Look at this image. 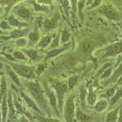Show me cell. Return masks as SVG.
I'll return each mask as SVG.
<instances>
[{
    "label": "cell",
    "instance_id": "43",
    "mask_svg": "<svg viewBox=\"0 0 122 122\" xmlns=\"http://www.w3.org/2000/svg\"><path fill=\"white\" fill-rule=\"evenodd\" d=\"M94 0H86V7H88V6H89L93 2H94Z\"/></svg>",
    "mask_w": 122,
    "mask_h": 122
},
{
    "label": "cell",
    "instance_id": "17",
    "mask_svg": "<svg viewBox=\"0 0 122 122\" xmlns=\"http://www.w3.org/2000/svg\"><path fill=\"white\" fill-rule=\"evenodd\" d=\"M88 91L85 86H81L79 90V98L80 107L82 110L85 111L86 108V97H87Z\"/></svg>",
    "mask_w": 122,
    "mask_h": 122
},
{
    "label": "cell",
    "instance_id": "38",
    "mask_svg": "<svg viewBox=\"0 0 122 122\" xmlns=\"http://www.w3.org/2000/svg\"><path fill=\"white\" fill-rule=\"evenodd\" d=\"M102 1L103 0H94V2L86 8V10H92L96 9V8H98L101 6V3H102Z\"/></svg>",
    "mask_w": 122,
    "mask_h": 122
},
{
    "label": "cell",
    "instance_id": "15",
    "mask_svg": "<svg viewBox=\"0 0 122 122\" xmlns=\"http://www.w3.org/2000/svg\"><path fill=\"white\" fill-rule=\"evenodd\" d=\"M75 118L79 122H91L94 119L93 117L87 114L80 107H76Z\"/></svg>",
    "mask_w": 122,
    "mask_h": 122
},
{
    "label": "cell",
    "instance_id": "18",
    "mask_svg": "<svg viewBox=\"0 0 122 122\" xmlns=\"http://www.w3.org/2000/svg\"><path fill=\"white\" fill-rule=\"evenodd\" d=\"M54 37H55V36L53 34L46 35V36H43L39 41V42L36 44V46L35 47L36 48H42V49L47 48L50 46L52 41Z\"/></svg>",
    "mask_w": 122,
    "mask_h": 122
},
{
    "label": "cell",
    "instance_id": "48",
    "mask_svg": "<svg viewBox=\"0 0 122 122\" xmlns=\"http://www.w3.org/2000/svg\"><path fill=\"white\" fill-rule=\"evenodd\" d=\"M119 85H120V86H122V82H121V83H120V84H119Z\"/></svg>",
    "mask_w": 122,
    "mask_h": 122
},
{
    "label": "cell",
    "instance_id": "5",
    "mask_svg": "<svg viewBox=\"0 0 122 122\" xmlns=\"http://www.w3.org/2000/svg\"><path fill=\"white\" fill-rule=\"evenodd\" d=\"M75 93H71L66 96L64 101L63 113L65 122H73L75 117Z\"/></svg>",
    "mask_w": 122,
    "mask_h": 122
},
{
    "label": "cell",
    "instance_id": "9",
    "mask_svg": "<svg viewBox=\"0 0 122 122\" xmlns=\"http://www.w3.org/2000/svg\"><path fill=\"white\" fill-rule=\"evenodd\" d=\"M20 94L21 97L24 99L25 102L26 103L27 105L28 106V107L30 110H31L34 112L45 115V114L41 111V110L39 108L36 103L34 101V99L31 96H29V95H27L25 92H24L22 90H20Z\"/></svg>",
    "mask_w": 122,
    "mask_h": 122
},
{
    "label": "cell",
    "instance_id": "26",
    "mask_svg": "<svg viewBox=\"0 0 122 122\" xmlns=\"http://www.w3.org/2000/svg\"><path fill=\"white\" fill-rule=\"evenodd\" d=\"M61 7L63 8L65 15L68 22H70V9L71 8V2L69 0H57Z\"/></svg>",
    "mask_w": 122,
    "mask_h": 122
},
{
    "label": "cell",
    "instance_id": "16",
    "mask_svg": "<svg viewBox=\"0 0 122 122\" xmlns=\"http://www.w3.org/2000/svg\"><path fill=\"white\" fill-rule=\"evenodd\" d=\"M109 101L105 98H100L98 101L96 102L94 105V110L98 113L103 112L106 109L109 108Z\"/></svg>",
    "mask_w": 122,
    "mask_h": 122
},
{
    "label": "cell",
    "instance_id": "7",
    "mask_svg": "<svg viewBox=\"0 0 122 122\" xmlns=\"http://www.w3.org/2000/svg\"><path fill=\"white\" fill-rule=\"evenodd\" d=\"M97 11L104 15L105 17H106L107 18L114 21L120 20L122 18V14L114 7H113L112 5L108 4L99 6Z\"/></svg>",
    "mask_w": 122,
    "mask_h": 122
},
{
    "label": "cell",
    "instance_id": "46",
    "mask_svg": "<svg viewBox=\"0 0 122 122\" xmlns=\"http://www.w3.org/2000/svg\"><path fill=\"white\" fill-rule=\"evenodd\" d=\"M4 43V41H1V40H0V44H2Z\"/></svg>",
    "mask_w": 122,
    "mask_h": 122
},
{
    "label": "cell",
    "instance_id": "6",
    "mask_svg": "<svg viewBox=\"0 0 122 122\" xmlns=\"http://www.w3.org/2000/svg\"><path fill=\"white\" fill-rule=\"evenodd\" d=\"M43 86L45 89L47 100H48V103H49L50 107L52 108V111L55 112V114L58 117H61V116H60L61 113L59 112V107H58V101H57V98H56L55 91L50 85L47 84L46 81H43Z\"/></svg>",
    "mask_w": 122,
    "mask_h": 122
},
{
    "label": "cell",
    "instance_id": "33",
    "mask_svg": "<svg viewBox=\"0 0 122 122\" xmlns=\"http://www.w3.org/2000/svg\"><path fill=\"white\" fill-rule=\"evenodd\" d=\"M60 45H61V34H57L53 38L52 43L49 47L50 50L54 49V48H57V47H59Z\"/></svg>",
    "mask_w": 122,
    "mask_h": 122
},
{
    "label": "cell",
    "instance_id": "49",
    "mask_svg": "<svg viewBox=\"0 0 122 122\" xmlns=\"http://www.w3.org/2000/svg\"><path fill=\"white\" fill-rule=\"evenodd\" d=\"M1 45H0V47H1Z\"/></svg>",
    "mask_w": 122,
    "mask_h": 122
},
{
    "label": "cell",
    "instance_id": "35",
    "mask_svg": "<svg viewBox=\"0 0 122 122\" xmlns=\"http://www.w3.org/2000/svg\"><path fill=\"white\" fill-rule=\"evenodd\" d=\"M6 93H7L6 78V77L4 75H2L1 78V99H2V96Z\"/></svg>",
    "mask_w": 122,
    "mask_h": 122
},
{
    "label": "cell",
    "instance_id": "11",
    "mask_svg": "<svg viewBox=\"0 0 122 122\" xmlns=\"http://www.w3.org/2000/svg\"><path fill=\"white\" fill-rule=\"evenodd\" d=\"M41 40V34L39 31V27L36 20L35 27L32 31H30L28 35V47H34L36 46L39 41Z\"/></svg>",
    "mask_w": 122,
    "mask_h": 122
},
{
    "label": "cell",
    "instance_id": "34",
    "mask_svg": "<svg viewBox=\"0 0 122 122\" xmlns=\"http://www.w3.org/2000/svg\"><path fill=\"white\" fill-rule=\"evenodd\" d=\"M15 44L17 47L20 48H24L28 46V40L25 37H21L15 39Z\"/></svg>",
    "mask_w": 122,
    "mask_h": 122
},
{
    "label": "cell",
    "instance_id": "19",
    "mask_svg": "<svg viewBox=\"0 0 122 122\" xmlns=\"http://www.w3.org/2000/svg\"><path fill=\"white\" fill-rule=\"evenodd\" d=\"M7 22L9 23V25L11 27H18V28H23V27H28V24L26 22H20L19 20L15 18L13 15H10L6 19Z\"/></svg>",
    "mask_w": 122,
    "mask_h": 122
},
{
    "label": "cell",
    "instance_id": "24",
    "mask_svg": "<svg viewBox=\"0 0 122 122\" xmlns=\"http://www.w3.org/2000/svg\"><path fill=\"white\" fill-rule=\"evenodd\" d=\"M34 118L38 122H62L61 120L52 118L51 117H46L45 115L34 112Z\"/></svg>",
    "mask_w": 122,
    "mask_h": 122
},
{
    "label": "cell",
    "instance_id": "4",
    "mask_svg": "<svg viewBox=\"0 0 122 122\" xmlns=\"http://www.w3.org/2000/svg\"><path fill=\"white\" fill-rule=\"evenodd\" d=\"M122 53V39L119 41L110 44L103 49H99L95 52V54L99 61L117 56Z\"/></svg>",
    "mask_w": 122,
    "mask_h": 122
},
{
    "label": "cell",
    "instance_id": "36",
    "mask_svg": "<svg viewBox=\"0 0 122 122\" xmlns=\"http://www.w3.org/2000/svg\"><path fill=\"white\" fill-rule=\"evenodd\" d=\"M47 64H45V63H41V64H38L37 66H36V73L37 77H39L41 75L47 68Z\"/></svg>",
    "mask_w": 122,
    "mask_h": 122
},
{
    "label": "cell",
    "instance_id": "30",
    "mask_svg": "<svg viewBox=\"0 0 122 122\" xmlns=\"http://www.w3.org/2000/svg\"><path fill=\"white\" fill-rule=\"evenodd\" d=\"M71 37V36L70 32L68 30V29L65 28L62 31L61 34V44L64 45L67 43H68Z\"/></svg>",
    "mask_w": 122,
    "mask_h": 122
},
{
    "label": "cell",
    "instance_id": "8",
    "mask_svg": "<svg viewBox=\"0 0 122 122\" xmlns=\"http://www.w3.org/2000/svg\"><path fill=\"white\" fill-rule=\"evenodd\" d=\"M59 19H60V15L58 12H56L51 18L46 19L43 24V29L44 32L47 33L55 29L58 26Z\"/></svg>",
    "mask_w": 122,
    "mask_h": 122
},
{
    "label": "cell",
    "instance_id": "20",
    "mask_svg": "<svg viewBox=\"0 0 122 122\" xmlns=\"http://www.w3.org/2000/svg\"><path fill=\"white\" fill-rule=\"evenodd\" d=\"M15 13L20 18L24 20H29L32 16V13L31 12V10L24 6L18 7L16 9Z\"/></svg>",
    "mask_w": 122,
    "mask_h": 122
},
{
    "label": "cell",
    "instance_id": "47",
    "mask_svg": "<svg viewBox=\"0 0 122 122\" xmlns=\"http://www.w3.org/2000/svg\"><path fill=\"white\" fill-rule=\"evenodd\" d=\"M120 28H121V30H122V23L120 25Z\"/></svg>",
    "mask_w": 122,
    "mask_h": 122
},
{
    "label": "cell",
    "instance_id": "23",
    "mask_svg": "<svg viewBox=\"0 0 122 122\" xmlns=\"http://www.w3.org/2000/svg\"><path fill=\"white\" fill-rule=\"evenodd\" d=\"M96 101H97V96L94 91L92 86H91L88 91L87 97H86V103L91 107H94Z\"/></svg>",
    "mask_w": 122,
    "mask_h": 122
},
{
    "label": "cell",
    "instance_id": "10",
    "mask_svg": "<svg viewBox=\"0 0 122 122\" xmlns=\"http://www.w3.org/2000/svg\"><path fill=\"white\" fill-rule=\"evenodd\" d=\"M122 76V61L119 64L118 67L113 71L112 74L107 80H102L101 85L103 86H107L108 85L114 84L119 80V78Z\"/></svg>",
    "mask_w": 122,
    "mask_h": 122
},
{
    "label": "cell",
    "instance_id": "3",
    "mask_svg": "<svg viewBox=\"0 0 122 122\" xmlns=\"http://www.w3.org/2000/svg\"><path fill=\"white\" fill-rule=\"evenodd\" d=\"M14 71L18 75L28 80H36L37 75L36 73V66H30L16 61H7Z\"/></svg>",
    "mask_w": 122,
    "mask_h": 122
},
{
    "label": "cell",
    "instance_id": "1",
    "mask_svg": "<svg viewBox=\"0 0 122 122\" xmlns=\"http://www.w3.org/2000/svg\"><path fill=\"white\" fill-rule=\"evenodd\" d=\"M22 84V86H25L30 96L36 103L41 111L45 114V115L47 114V116L50 117L52 110L49 105L43 86L35 80H27Z\"/></svg>",
    "mask_w": 122,
    "mask_h": 122
},
{
    "label": "cell",
    "instance_id": "2",
    "mask_svg": "<svg viewBox=\"0 0 122 122\" xmlns=\"http://www.w3.org/2000/svg\"><path fill=\"white\" fill-rule=\"evenodd\" d=\"M48 82L50 83V86L53 89V90L56 94L59 112L60 113L63 112L64 105L66 98L65 96L68 91H69L67 82L53 77H49Z\"/></svg>",
    "mask_w": 122,
    "mask_h": 122
},
{
    "label": "cell",
    "instance_id": "22",
    "mask_svg": "<svg viewBox=\"0 0 122 122\" xmlns=\"http://www.w3.org/2000/svg\"><path fill=\"white\" fill-rule=\"evenodd\" d=\"M29 2L33 5L34 6V10L36 12H43L46 13H50V7L47 5L41 4L39 3L35 2L34 0H29Z\"/></svg>",
    "mask_w": 122,
    "mask_h": 122
},
{
    "label": "cell",
    "instance_id": "27",
    "mask_svg": "<svg viewBox=\"0 0 122 122\" xmlns=\"http://www.w3.org/2000/svg\"><path fill=\"white\" fill-rule=\"evenodd\" d=\"M80 77L78 75H73L70 77L67 80V84L68 86V90L71 91L75 87V86L77 84V82L79 80Z\"/></svg>",
    "mask_w": 122,
    "mask_h": 122
},
{
    "label": "cell",
    "instance_id": "31",
    "mask_svg": "<svg viewBox=\"0 0 122 122\" xmlns=\"http://www.w3.org/2000/svg\"><path fill=\"white\" fill-rule=\"evenodd\" d=\"M13 55L16 59V60L27 61L29 60L28 57L25 55V54L22 50H15L13 52Z\"/></svg>",
    "mask_w": 122,
    "mask_h": 122
},
{
    "label": "cell",
    "instance_id": "12",
    "mask_svg": "<svg viewBox=\"0 0 122 122\" xmlns=\"http://www.w3.org/2000/svg\"><path fill=\"white\" fill-rule=\"evenodd\" d=\"M71 46V43L68 42L66 44L63 45L62 47H57V48H54V49H51L50 50L46 55V56L44 57V60L47 61L48 59H50L52 58H54L55 56H59L60 54L63 53L64 52L66 51L67 50H68Z\"/></svg>",
    "mask_w": 122,
    "mask_h": 122
},
{
    "label": "cell",
    "instance_id": "45",
    "mask_svg": "<svg viewBox=\"0 0 122 122\" xmlns=\"http://www.w3.org/2000/svg\"><path fill=\"white\" fill-rule=\"evenodd\" d=\"M6 34V32H5V31H4L3 30L0 29V36L4 35V34Z\"/></svg>",
    "mask_w": 122,
    "mask_h": 122
},
{
    "label": "cell",
    "instance_id": "29",
    "mask_svg": "<svg viewBox=\"0 0 122 122\" xmlns=\"http://www.w3.org/2000/svg\"><path fill=\"white\" fill-rule=\"evenodd\" d=\"M86 0H79L77 2V5L78 15L82 22H83V19H84L82 11H83V9H85V6H86Z\"/></svg>",
    "mask_w": 122,
    "mask_h": 122
},
{
    "label": "cell",
    "instance_id": "40",
    "mask_svg": "<svg viewBox=\"0 0 122 122\" xmlns=\"http://www.w3.org/2000/svg\"><path fill=\"white\" fill-rule=\"evenodd\" d=\"M0 55H2L3 56H4L6 59L9 60V61H16V59L14 57V56L10 53H7V52H2L0 53Z\"/></svg>",
    "mask_w": 122,
    "mask_h": 122
},
{
    "label": "cell",
    "instance_id": "42",
    "mask_svg": "<svg viewBox=\"0 0 122 122\" xmlns=\"http://www.w3.org/2000/svg\"><path fill=\"white\" fill-rule=\"evenodd\" d=\"M117 122H122V107H121L119 109V116H118V119H117Z\"/></svg>",
    "mask_w": 122,
    "mask_h": 122
},
{
    "label": "cell",
    "instance_id": "44",
    "mask_svg": "<svg viewBox=\"0 0 122 122\" xmlns=\"http://www.w3.org/2000/svg\"><path fill=\"white\" fill-rule=\"evenodd\" d=\"M0 122H2V112H1V107L0 105Z\"/></svg>",
    "mask_w": 122,
    "mask_h": 122
},
{
    "label": "cell",
    "instance_id": "39",
    "mask_svg": "<svg viewBox=\"0 0 122 122\" xmlns=\"http://www.w3.org/2000/svg\"><path fill=\"white\" fill-rule=\"evenodd\" d=\"M0 28L4 31L9 30L11 29V26L9 25V23L7 22V20H3L0 22Z\"/></svg>",
    "mask_w": 122,
    "mask_h": 122
},
{
    "label": "cell",
    "instance_id": "21",
    "mask_svg": "<svg viewBox=\"0 0 122 122\" xmlns=\"http://www.w3.org/2000/svg\"><path fill=\"white\" fill-rule=\"evenodd\" d=\"M122 98V85L117 89L115 94L109 100V109H111L114 105L117 103V102Z\"/></svg>",
    "mask_w": 122,
    "mask_h": 122
},
{
    "label": "cell",
    "instance_id": "14",
    "mask_svg": "<svg viewBox=\"0 0 122 122\" xmlns=\"http://www.w3.org/2000/svg\"><path fill=\"white\" fill-rule=\"evenodd\" d=\"M5 70H6L7 75H9L10 78L11 79V80L18 87H20V88L22 87V84L19 78L18 75L14 71V70L11 68V66H10L9 64H6L5 65Z\"/></svg>",
    "mask_w": 122,
    "mask_h": 122
},
{
    "label": "cell",
    "instance_id": "25",
    "mask_svg": "<svg viewBox=\"0 0 122 122\" xmlns=\"http://www.w3.org/2000/svg\"><path fill=\"white\" fill-rule=\"evenodd\" d=\"M120 107H117L114 110L110 111L107 114L105 117V122H117L118 116H119V112Z\"/></svg>",
    "mask_w": 122,
    "mask_h": 122
},
{
    "label": "cell",
    "instance_id": "32",
    "mask_svg": "<svg viewBox=\"0 0 122 122\" xmlns=\"http://www.w3.org/2000/svg\"><path fill=\"white\" fill-rule=\"evenodd\" d=\"M113 73V66H110L109 68H106L103 72L102 73V74L99 77V80H105L108 79L109 77H110V76L112 75Z\"/></svg>",
    "mask_w": 122,
    "mask_h": 122
},
{
    "label": "cell",
    "instance_id": "37",
    "mask_svg": "<svg viewBox=\"0 0 122 122\" xmlns=\"http://www.w3.org/2000/svg\"><path fill=\"white\" fill-rule=\"evenodd\" d=\"M71 2V8L73 10V15L74 16V18L76 17L77 13V2L79 0H69Z\"/></svg>",
    "mask_w": 122,
    "mask_h": 122
},
{
    "label": "cell",
    "instance_id": "28",
    "mask_svg": "<svg viewBox=\"0 0 122 122\" xmlns=\"http://www.w3.org/2000/svg\"><path fill=\"white\" fill-rule=\"evenodd\" d=\"M116 91H117V86H112V87L108 89L104 94H101L100 96V98H105L107 100H110L114 96V94H115Z\"/></svg>",
    "mask_w": 122,
    "mask_h": 122
},
{
    "label": "cell",
    "instance_id": "41",
    "mask_svg": "<svg viewBox=\"0 0 122 122\" xmlns=\"http://www.w3.org/2000/svg\"><path fill=\"white\" fill-rule=\"evenodd\" d=\"M38 3L44 4V5H52V0H37Z\"/></svg>",
    "mask_w": 122,
    "mask_h": 122
},
{
    "label": "cell",
    "instance_id": "13",
    "mask_svg": "<svg viewBox=\"0 0 122 122\" xmlns=\"http://www.w3.org/2000/svg\"><path fill=\"white\" fill-rule=\"evenodd\" d=\"M21 50L25 54V55L28 57L30 60L34 62H37L41 60L42 56H40L39 51L38 49H33V48H21Z\"/></svg>",
    "mask_w": 122,
    "mask_h": 122
}]
</instances>
